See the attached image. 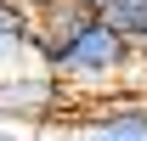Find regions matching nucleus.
<instances>
[{
  "mask_svg": "<svg viewBox=\"0 0 147 141\" xmlns=\"http://www.w3.org/2000/svg\"><path fill=\"white\" fill-rule=\"evenodd\" d=\"M23 62H40L28 45V11H6L0 6V79L23 73Z\"/></svg>",
  "mask_w": 147,
  "mask_h": 141,
  "instance_id": "nucleus-5",
  "label": "nucleus"
},
{
  "mask_svg": "<svg viewBox=\"0 0 147 141\" xmlns=\"http://www.w3.org/2000/svg\"><path fill=\"white\" fill-rule=\"evenodd\" d=\"M57 102H62V85L45 68H23V73L0 79V113L6 119H45Z\"/></svg>",
  "mask_w": 147,
  "mask_h": 141,
  "instance_id": "nucleus-3",
  "label": "nucleus"
},
{
  "mask_svg": "<svg viewBox=\"0 0 147 141\" xmlns=\"http://www.w3.org/2000/svg\"><path fill=\"white\" fill-rule=\"evenodd\" d=\"M0 6H6V11H28L34 0H0Z\"/></svg>",
  "mask_w": 147,
  "mask_h": 141,
  "instance_id": "nucleus-7",
  "label": "nucleus"
},
{
  "mask_svg": "<svg viewBox=\"0 0 147 141\" xmlns=\"http://www.w3.org/2000/svg\"><path fill=\"white\" fill-rule=\"evenodd\" d=\"M91 17H96L91 0H34V6H28V45H34L40 68H45Z\"/></svg>",
  "mask_w": 147,
  "mask_h": 141,
  "instance_id": "nucleus-2",
  "label": "nucleus"
},
{
  "mask_svg": "<svg viewBox=\"0 0 147 141\" xmlns=\"http://www.w3.org/2000/svg\"><path fill=\"white\" fill-rule=\"evenodd\" d=\"M91 11L108 23V28H119L130 45L147 51V0H91Z\"/></svg>",
  "mask_w": 147,
  "mask_h": 141,
  "instance_id": "nucleus-6",
  "label": "nucleus"
},
{
  "mask_svg": "<svg viewBox=\"0 0 147 141\" xmlns=\"http://www.w3.org/2000/svg\"><path fill=\"white\" fill-rule=\"evenodd\" d=\"M74 141H147V102H108L102 113L79 119Z\"/></svg>",
  "mask_w": 147,
  "mask_h": 141,
  "instance_id": "nucleus-4",
  "label": "nucleus"
},
{
  "mask_svg": "<svg viewBox=\"0 0 147 141\" xmlns=\"http://www.w3.org/2000/svg\"><path fill=\"white\" fill-rule=\"evenodd\" d=\"M142 45H130L119 28H108L102 17H91L79 34L62 45V51L45 62V73H51L62 90H79V96H108L119 79H125L136 62H142Z\"/></svg>",
  "mask_w": 147,
  "mask_h": 141,
  "instance_id": "nucleus-1",
  "label": "nucleus"
}]
</instances>
